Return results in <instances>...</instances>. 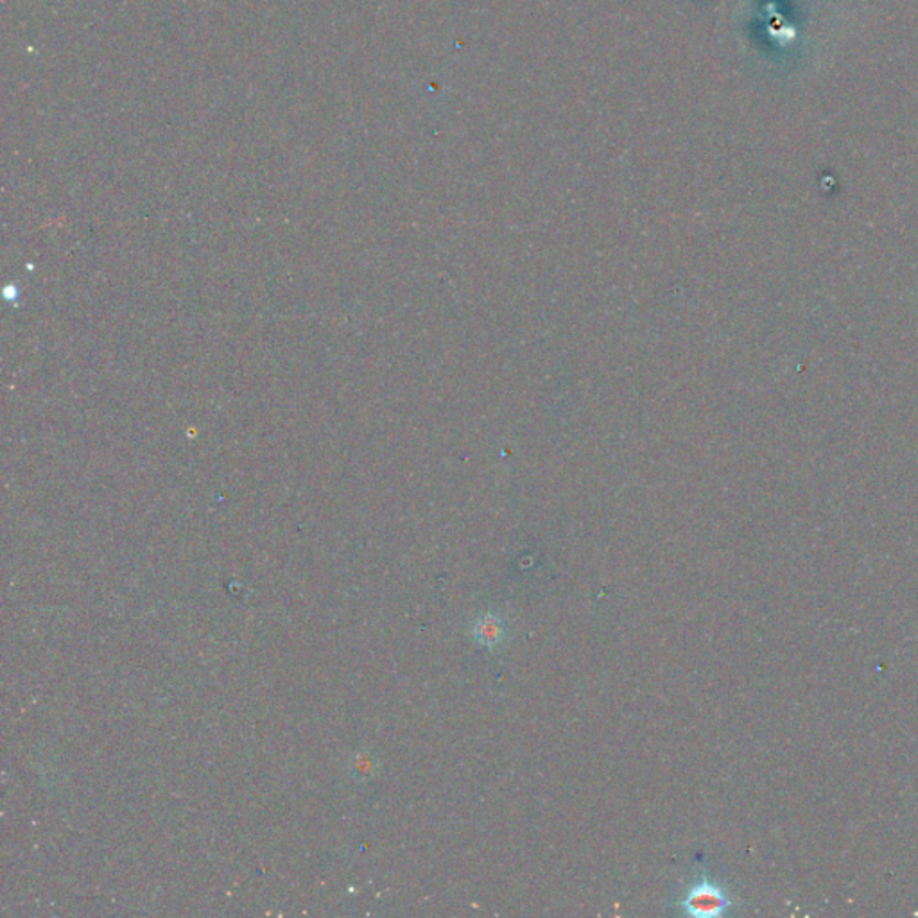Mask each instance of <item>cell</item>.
<instances>
[{
    "mask_svg": "<svg viewBox=\"0 0 918 918\" xmlns=\"http://www.w3.org/2000/svg\"><path fill=\"white\" fill-rule=\"evenodd\" d=\"M734 906L729 889L719 885L707 872H698L684 894L675 900L678 914L687 917L715 918L729 914Z\"/></svg>",
    "mask_w": 918,
    "mask_h": 918,
    "instance_id": "1",
    "label": "cell"
},
{
    "mask_svg": "<svg viewBox=\"0 0 918 918\" xmlns=\"http://www.w3.org/2000/svg\"><path fill=\"white\" fill-rule=\"evenodd\" d=\"M471 637L479 646L496 652L506 641L505 619L494 612L483 613L472 622Z\"/></svg>",
    "mask_w": 918,
    "mask_h": 918,
    "instance_id": "2",
    "label": "cell"
}]
</instances>
